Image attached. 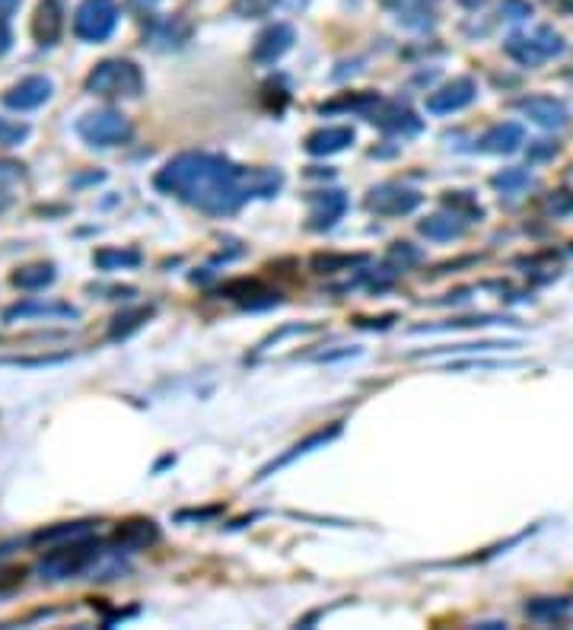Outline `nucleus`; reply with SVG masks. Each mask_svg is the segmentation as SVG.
I'll return each instance as SVG.
<instances>
[{
    "label": "nucleus",
    "instance_id": "1",
    "mask_svg": "<svg viewBox=\"0 0 573 630\" xmlns=\"http://www.w3.org/2000/svg\"><path fill=\"white\" fill-rule=\"evenodd\" d=\"M157 191L191 204L208 217L236 214L249 198H271L284 176L278 169H242L217 153H179L153 176Z\"/></svg>",
    "mask_w": 573,
    "mask_h": 630
},
{
    "label": "nucleus",
    "instance_id": "2",
    "mask_svg": "<svg viewBox=\"0 0 573 630\" xmlns=\"http://www.w3.org/2000/svg\"><path fill=\"white\" fill-rule=\"evenodd\" d=\"M99 557H102V542H96L93 535H83V538H74V542L51 544V551L38 561L36 570L42 580H51V583L77 580L87 570H93Z\"/></svg>",
    "mask_w": 573,
    "mask_h": 630
},
{
    "label": "nucleus",
    "instance_id": "3",
    "mask_svg": "<svg viewBox=\"0 0 573 630\" xmlns=\"http://www.w3.org/2000/svg\"><path fill=\"white\" fill-rule=\"evenodd\" d=\"M87 93L106 96V99H134L144 93V74L134 61L128 57H106L87 74Z\"/></svg>",
    "mask_w": 573,
    "mask_h": 630
},
{
    "label": "nucleus",
    "instance_id": "4",
    "mask_svg": "<svg viewBox=\"0 0 573 630\" xmlns=\"http://www.w3.org/2000/svg\"><path fill=\"white\" fill-rule=\"evenodd\" d=\"M77 134L83 137V144L106 150V147L128 144L134 127H131V121L121 112H115V108H96V112H87L77 121Z\"/></svg>",
    "mask_w": 573,
    "mask_h": 630
},
{
    "label": "nucleus",
    "instance_id": "5",
    "mask_svg": "<svg viewBox=\"0 0 573 630\" xmlns=\"http://www.w3.org/2000/svg\"><path fill=\"white\" fill-rule=\"evenodd\" d=\"M504 48H506V55L517 64H523V67H538V64L561 55L564 38L558 36L551 25H538V29H532V32H517V36H510Z\"/></svg>",
    "mask_w": 573,
    "mask_h": 630
},
{
    "label": "nucleus",
    "instance_id": "6",
    "mask_svg": "<svg viewBox=\"0 0 573 630\" xmlns=\"http://www.w3.org/2000/svg\"><path fill=\"white\" fill-rule=\"evenodd\" d=\"M118 25L115 0H83L74 13V36L80 42H106Z\"/></svg>",
    "mask_w": 573,
    "mask_h": 630
},
{
    "label": "nucleus",
    "instance_id": "7",
    "mask_svg": "<svg viewBox=\"0 0 573 630\" xmlns=\"http://www.w3.org/2000/svg\"><path fill=\"white\" fill-rule=\"evenodd\" d=\"M424 201L421 191L414 188H404V185H379V188L370 191L366 198V208L379 217H404L411 210H417Z\"/></svg>",
    "mask_w": 573,
    "mask_h": 630
},
{
    "label": "nucleus",
    "instance_id": "8",
    "mask_svg": "<svg viewBox=\"0 0 573 630\" xmlns=\"http://www.w3.org/2000/svg\"><path fill=\"white\" fill-rule=\"evenodd\" d=\"M475 96H478V86H475L472 76H455V80L443 83L440 89L427 96V112L430 115H453L462 112L466 106H472Z\"/></svg>",
    "mask_w": 573,
    "mask_h": 630
},
{
    "label": "nucleus",
    "instance_id": "9",
    "mask_svg": "<svg viewBox=\"0 0 573 630\" xmlns=\"http://www.w3.org/2000/svg\"><path fill=\"white\" fill-rule=\"evenodd\" d=\"M517 108L532 121V125L545 127V131H561L570 121V108L555 96H526L517 102Z\"/></svg>",
    "mask_w": 573,
    "mask_h": 630
},
{
    "label": "nucleus",
    "instance_id": "10",
    "mask_svg": "<svg viewBox=\"0 0 573 630\" xmlns=\"http://www.w3.org/2000/svg\"><path fill=\"white\" fill-rule=\"evenodd\" d=\"M55 93V83L42 74H32L26 80H19L16 86H10L4 93V106L13 108V112H32V108L45 106Z\"/></svg>",
    "mask_w": 573,
    "mask_h": 630
},
{
    "label": "nucleus",
    "instance_id": "11",
    "mask_svg": "<svg viewBox=\"0 0 573 630\" xmlns=\"http://www.w3.org/2000/svg\"><path fill=\"white\" fill-rule=\"evenodd\" d=\"M293 42H296L293 25H287V23L268 25V29L261 32L259 38H255V45H252V61H255V64H274V61H281V57H284L287 51L293 48Z\"/></svg>",
    "mask_w": 573,
    "mask_h": 630
},
{
    "label": "nucleus",
    "instance_id": "12",
    "mask_svg": "<svg viewBox=\"0 0 573 630\" xmlns=\"http://www.w3.org/2000/svg\"><path fill=\"white\" fill-rule=\"evenodd\" d=\"M344 210H347L344 191L338 188L315 191V195H309V229H332L344 217Z\"/></svg>",
    "mask_w": 573,
    "mask_h": 630
},
{
    "label": "nucleus",
    "instance_id": "13",
    "mask_svg": "<svg viewBox=\"0 0 573 630\" xmlns=\"http://www.w3.org/2000/svg\"><path fill=\"white\" fill-rule=\"evenodd\" d=\"M64 32V4L61 0H38L36 16H32V38L42 48L55 45Z\"/></svg>",
    "mask_w": 573,
    "mask_h": 630
},
{
    "label": "nucleus",
    "instance_id": "14",
    "mask_svg": "<svg viewBox=\"0 0 573 630\" xmlns=\"http://www.w3.org/2000/svg\"><path fill=\"white\" fill-rule=\"evenodd\" d=\"M353 144V127L347 125H334V127H319L306 137V153L309 157H332V153H341Z\"/></svg>",
    "mask_w": 573,
    "mask_h": 630
},
{
    "label": "nucleus",
    "instance_id": "15",
    "mask_svg": "<svg viewBox=\"0 0 573 630\" xmlns=\"http://www.w3.org/2000/svg\"><path fill=\"white\" fill-rule=\"evenodd\" d=\"M523 144H526V131L517 125V121H506V125H494L491 131L478 140V150L506 157V153H517Z\"/></svg>",
    "mask_w": 573,
    "mask_h": 630
},
{
    "label": "nucleus",
    "instance_id": "16",
    "mask_svg": "<svg viewBox=\"0 0 573 630\" xmlns=\"http://www.w3.org/2000/svg\"><path fill=\"white\" fill-rule=\"evenodd\" d=\"M373 125H379L389 134H417L421 131V118H417L408 106H398V102H389L383 112L373 115Z\"/></svg>",
    "mask_w": 573,
    "mask_h": 630
},
{
    "label": "nucleus",
    "instance_id": "17",
    "mask_svg": "<svg viewBox=\"0 0 573 630\" xmlns=\"http://www.w3.org/2000/svg\"><path fill=\"white\" fill-rule=\"evenodd\" d=\"M157 538H159V532L150 519H128V523L115 532V544H118L121 551H140V548H147V544L157 542Z\"/></svg>",
    "mask_w": 573,
    "mask_h": 630
},
{
    "label": "nucleus",
    "instance_id": "18",
    "mask_svg": "<svg viewBox=\"0 0 573 630\" xmlns=\"http://www.w3.org/2000/svg\"><path fill=\"white\" fill-rule=\"evenodd\" d=\"M466 217L462 214H434V217H427V220H421L417 223V229H421L427 239H434V242H449V239H459L462 233H466Z\"/></svg>",
    "mask_w": 573,
    "mask_h": 630
},
{
    "label": "nucleus",
    "instance_id": "19",
    "mask_svg": "<svg viewBox=\"0 0 573 630\" xmlns=\"http://www.w3.org/2000/svg\"><path fill=\"white\" fill-rule=\"evenodd\" d=\"M96 523L93 519H80V523H57L51 525V529H42L32 535V542L36 544H64V542H74V538H83V535H93Z\"/></svg>",
    "mask_w": 573,
    "mask_h": 630
},
{
    "label": "nucleus",
    "instance_id": "20",
    "mask_svg": "<svg viewBox=\"0 0 573 630\" xmlns=\"http://www.w3.org/2000/svg\"><path fill=\"white\" fill-rule=\"evenodd\" d=\"M392 13H395L398 23L411 25V29H427L430 19H434V10H430L427 0H383Z\"/></svg>",
    "mask_w": 573,
    "mask_h": 630
},
{
    "label": "nucleus",
    "instance_id": "21",
    "mask_svg": "<svg viewBox=\"0 0 573 630\" xmlns=\"http://www.w3.org/2000/svg\"><path fill=\"white\" fill-rule=\"evenodd\" d=\"M338 433H341V427H332V430H319V433H312V436H309V440L296 442V446L290 449V452H284V455H281L278 462H271V465H265V468H261V472H259V478H268V474H271V472H278V468L290 465V462H293V459H300V455L312 452L315 446H325V442H332V440H334V436H338Z\"/></svg>",
    "mask_w": 573,
    "mask_h": 630
},
{
    "label": "nucleus",
    "instance_id": "22",
    "mask_svg": "<svg viewBox=\"0 0 573 630\" xmlns=\"http://www.w3.org/2000/svg\"><path fill=\"white\" fill-rule=\"evenodd\" d=\"M55 265H48V261H36V265H26L19 268V271H13V287H19V290H45V287L55 284Z\"/></svg>",
    "mask_w": 573,
    "mask_h": 630
},
{
    "label": "nucleus",
    "instance_id": "23",
    "mask_svg": "<svg viewBox=\"0 0 573 630\" xmlns=\"http://www.w3.org/2000/svg\"><path fill=\"white\" fill-rule=\"evenodd\" d=\"M93 265L99 271H128V268L140 265V252L138 249H118V246H106L93 255Z\"/></svg>",
    "mask_w": 573,
    "mask_h": 630
},
{
    "label": "nucleus",
    "instance_id": "24",
    "mask_svg": "<svg viewBox=\"0 0 573 630\" xmlns=\"http://www.w3.org/2000/svg\"><path fill=\"white\" fill-rule=\"evenodd\" d=\"M153 315L150 306H138V310H128V312H118L112 319V328H108V338H128L131 331H138L140 325H144L147 319Z\"/></svg>",
    "mask_w": 573,
    "mask_h": 630
},
{
    "label": "nucleus",
    "instance_id": "25",
    "mask_svg": "<svg viewBox=\"0 0 573 630\" xmlns=\"http://www.w3.org/2000/svg\"><path fill=\"white\" fill-rule=\"evenodd\" d=\"M570 612V602L568 599H532L526 605V615L532 621H558Z\"/></svg>",
    "mask_w": 573,
    "mask_h": 630
},
{
    "label": "nucleus",
    "instance_id": "26",
    "mask_svg": "<svg viewBox=\"0 0 573 630\" xmlns=\"http://www.w3.org/2000/svg\"><path fill=\"white\" fill-rule=\"evenodd\" d=\"M26 315H77V310H70L64 303H16L4 312V319L13 321V319H26Z\"/></svg>",
    "mask_w": 573,
    "mask_h": 630
},
{
    "label": "nucleus",
    "instance_id": "27",
    "mask_svg": "<svg viewBox=\"0 0 573 630\" xmlns=\"http://www.w3.org/2000/svg\"><path fill=\"white\" fill-rule=\"evenodd\" d=\"M26 137H29V125H26V121L4 118V115H0V147H4V150L19 147Z\"/></svg>",
    "mask_w": 573,
    "mask_h": 630
},
{
    "label": "nucleus",
    "instance_id": "28",
    "mask_svg": "<svg viewBox=\"0 0 573 630\" xmlns=\"http://www.w3.org/2000/svg\"><path fill=\"white\" fill-rule=\"evenodd\" d=\"M491 185L497 191H504V195H510V191H519V188H526V185H529V172H526V169H504V172H497V176L491 178Z\"/></svg>",
    "mask_w": 573,
    "mask_h": 630
},
{
    "label": "nucleus",
    "instance_id": "29",
    "mask_svg": "<svg viewBox=\"0 0 573 630\" xmlns=\"http://www.w3.org/2000/svg\"><path fill=\"white\" fill-rule=\"evenodd\" d=\"M278 4L281 0H233V13L242 19H259V16H268Z\"/></svg>",
    "mask_w": 573,
    "mask_h": 630
},
{
    "label": "nucleus",
    "instance_id": "30",
    "mask_svg": "<svg viewBox=\"0 0 573 630\" xmlns=\"http://www.w3.org/2000/svg\"><path fill=\"white\" fill-rule=\"evenodd\" d=\"M363 255H315L312 268H319L322 274L332 271V268H351V265H363Z\"/></svg>",
    "mask_w": 573,
    "mask_h": 630
},
{
    "label": "nucleus",
    "instance_id": "31",
    "mask_svg": "<svg viewBox=\"0 0 573 630\" xmlns=\"http://www.w3.org/2000/svg\"><path fill=\"white\" fill-rule=\"evenodd\" d=\"M532 13L529 0H504L500 4V16L504 19H526Z\"/></svg>",
    "mask_w": 573,
    "mask_h": 630
},
{
    "label": "nucleus",
    "instance_id": "32",
    "mask_svg": "<svg viewBox=\"0 0 573 630\" xmlns=\"http://www.w3.org/2000/svg\"><path fill=\"white\" fill-rule=\"evenodd\" d=\"M389 259L402 261V268H404V265H411V261L421 259V252H417V249H411V242H395V249L389 252Z\"/></svg>",
    "mask_w": 573,
    "mask_h": 630
},
{
    "label": "nucleus",
    "instance_id": "33",
    "mask_svg": "<svg viewBox=\"0 0 573 630\" xmlns=\"http://www.w3.org/2000/svg\"><path fill=\"white\" fill-rule=\"evenodd\" d=\"M23 576H26V570H19V567H0V593L19 586V583H23Z\"/></svg>",
    "mask_w": 573,
    "mask_h": 630
},
{
    "label": "nucleus",
    "instance_id": "34",
    "mask_svg": "<svg viewBox=\"0 0 573 630\" xmlns=\"http://www.w3.org/2000/svg\"><path fill=\"white\" fill-rule=\"evenodd\" d=\"M548 210H551V214H570V210H573V195H570V191H558V195L548 201Z\"/></svg>",
    "mask_w": 573,
    "mask_h": 630
},
{
    "label": "nucleus",
    "instance_id": "35",
    "mask_svg": "<svg viewBox=\"0 0 573 630\" xmlns=\"http://www.w3.org/2000/svg\"><path fill=\"white\" fill-rule=\"evenodd\" d=\"M13 45V32H10V23H6V16H0V55H6Z\"/></svg>",
    "mask_w": 573,
    "mask_h": 630
},
{
    "label": "nucleus",
    "instance_id": "36",
    "mask_svg": "<svg viewBox=\"0 0 573 630\" xmlns=\"http://www.w3.org/2000/svg\"><path fill=\"white\" fill-rule=\"evenodd\" d=\"M551 153H558V144H548V147H536V150H532V159H545V157H551Z\"/></svg>",
    "mask_w": 573,
    "mask_h": 630
},
{
    "label": "nucleus",
    "instance_id": "37",
    "mask_svg": "<svg viewBox=\"0 0 573 630\" xmlns=\"http://www.w3.org/2000/svg\"><path fill=\"white\" fill-rule=\"evenodd\" d=\"M157 4H159V0H128V6H131V10H153Z\"/></svg>",
    "mask_w": 573,
    "mask_h": 630
},
{
    "label": "nucleus",
    "instance_id": "38",
    "mask_svg": "<svg viewBox=\"0 0 573 630\" xmlns=\"http://www.w3.org/2000/svg\"><path fill=\"white\" fill-rule=\"evenodd\" d=\"M16 6H19V0H0V16H10Z\"/></svg>",
    "mask_w": 573,
    "mask_h": 630
},
{
    "label": "nucleus",
    "instance_id": "39",
    "mask_svg": "<svg viewBox=\"0 0 573 630\" xmlns=\"http://www.w3.org/2000/svg\"><path fill=\"white\" fill-rule=\"evenodd\" d=\"M13 548H19V542H0V557L13 554Z\"/></svg>",
    "mask_w": 573,
    "mask_h": 630
},
{
    "label": "nucleus",
    "instance_id": "40",
    "mask_svg": "<svg viewBox=\"0 0 573 630\" xmlns=\"http://www.w3.org/2000/svg\"><path fill=\"white\" fill-rule=\"evenodd\" d=\"M462 6H468V10H478L481 4H487V0H459Z\"/></svg>",
    "mask_w": 573,
    "mask_h": 630
}]
</instances>
